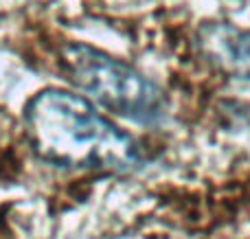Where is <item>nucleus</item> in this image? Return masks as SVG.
<instances>
[{"label":"nucleus","mask_w":250,"mask_h":239,"mask_svg":"<svg viewBox=\"0 0 250 239\" xmlns=\"http://www.w3.org/2000/svg\"><path fill=\"white\" fill-rule=\"evenodd\" d=\"M24 132L42 160L66 169L125 174L141 165L132 136L68 90H42L24 108Z\"/></svg>","instance_id":"1"},{"label":"nucleus","mask_w":250,"mask_h":239,"mask_svg":"<svg viewBox=\"0 0 250 239\" xmlns=\"http://www.w3.org/2000/svg\"><path fill=\"white\" fill-rule=\"evenodd\" d=\"M200 48L220 73L250 81V31L208 24L200 33Z\"/></svg>","instance_id":"3"},{"label":"nucleus","mask_w":250,"mask_h":239,"mask_svg":"<svg viewBox=\"0 0 250 239\" xmlns=\"http://www.w3.org/2000/svg\"><path fill=\"white\" fill-rule=\"evenodd\" d=\"M62 66L79 90L119 117L151 125L167 114L163 90L108 53L86 44H68L62 51Z\"/></svg>","instance_id":"2"}]
</instances>
